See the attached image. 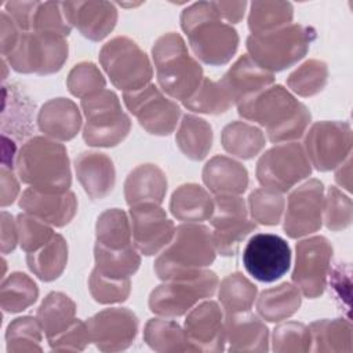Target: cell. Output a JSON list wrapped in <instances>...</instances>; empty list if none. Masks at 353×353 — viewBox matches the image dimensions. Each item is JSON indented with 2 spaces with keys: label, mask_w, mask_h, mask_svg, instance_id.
<instances>
[{
  "label": "cell",
  "mask_w": 353,
  "mask_h": 353,
  "mask_svg": "<svg viewBox=\"0 0 353 353\" xmlns=\"http://www.w3.org/2000/svg\"><path fill=\"white\" fill-rule=\"evenodd\" d=\"M236 106L244 120L265 127L266 137L272 143L299 139L312 120L307 106L280 84L269 85Z\"/></svg>",
  "instance_id": "obj_1"
},
{
  "label": "cell",
  "mask_w": 353,
  "mask_h": 353,
  "mask_svg": "<svg viewBox=\"0 0 353 353\" xmlns=\"http://www.w3.org/2000/svg\"><path fill=\"white\" fill-rule=\"evenodd\" d=\"M181 28L194 57L205 65H226L239 48L237 30L216 14L211 1L188 6L181 12Z\"/></svg>",
  "instance_id": "obj_2"
},
{
  "label": "cell",
  "mask_w": 353,
  "mask_h": 353,
  "mask_svg": "<svg viewBox=\"0 0 353 353\" xmlns=\"http://www.w3.org/2000/svg\"><path fill=\"white\" fill-rule=\"evenodd\" d=\"M19 179L44 193H63L72 185V171L65 145L48 137L26 139L15 157Z\"/></svg>",
  "instance_id": "obj_3"
},
{
  "label": "cell",
  "mask_w": 353,
  "mask_h": 353,
  "mask_svg": "<svg viewBox=\"0 0 353 353\" xmlns=\"http://www.w3.org/2000/svg\"><path fill=\"white\" fill-rule=\"evenodd\" d=\"M216 256L210 229L200 223H181L171 243L154 259V272L163 281L183 279L210 266Z\"/></svg>",
  "instance_id": "obj_4"
},
{
  "label": "cell",
  "mask_w": 353,
  "mask_h": 353,
  "mask_svg": "<svg viewBox=\"0 0 353 353\" xmlns=\"http://www.w3.org/2000/svg\"><path fill=\"white\" fill-rule=\"evenodd\" d=\"M159 88L172 99L185 101L203 80L201 65L189 54L185 40L175 32L161 34L152 47Z\"/></svg>",
  "instance_id": "obj_5"
},
{
  "label": "cell",
  "mask_w": 353,
  "mask_h": 353,
  "mask_svg": "<svg viewBox=\"0 0 353 353\" xmlns=\"http://www.w3.org/2000/svg\"><path fill=\"white\" fill-rule=\"evenodd\" d=\"M317 33L303 23H290L280 29L250 34L245 46L250 58L270 73L298 63L309 51Z\"/></svg>",
  "instance_id": "obj_6"
},
{
  "label": "cell",
  "mask_w": 353,
  "mask_h": 353,
  "mask_svg": "<svg viewBox=\"0 0 353 353\" xmlns=\"http://www.w3.org/2000/svg\"><path fill=\"white\" fill-rule=\"evenodd\" d=\"M85 117L83 139L88 146L113 148L121 143L131 130L130 117L121 110L119 97L110 90H101L80 102Z\"/></svg>",
  "instance_id": "obj_7"
},
{
  "label": "cell",
  "mask_w": 353,
  "mask_h": 353,
  "mask_svg": "<svg viewBox=\"0 0 353 353\" xmlns=\"http://www.w3.org/2000/svg\"><path fill=\"white\" fill-rule=\"evenodd\" d=\"M99 63L112 84L124 92L150 84L153 68L146 52L130 37L116 36L99 51Z\"/></svg>",
  "instance_id": "obj_8"
},
{
  "label": "cell",
  "mask_w": 353,
  "mask_h": 353,
  "mask_svg": "<svg viewBox=\"0 0 353 353\" xmlns=\"http://www.w3.org/2000/svg\"><path fill=\"white\" fill-rule=\"evenodd\" d=\"M66 36L54 32H22L14 50L4 57L18 73L52 74L62 69L68 59Z\"/></svg>",
  "instance_id": "obj_9"
},
{
  "label": "cell",
  "mask_w": 353,
  "mask_h": 353,
  "mask_svg": "<svg viewBox=\"0 0 353 353\" xmlns=\"http://www.w3.org/2000/svg\"><path fill=\"white\" fill-rule=\"evenodd\" d=\"M218 284L216 273L203 269L193 276L168 280L157 285L149 295L148 306L152 313L160 317H181L201 299L211 298Z\"/></svg>",
  "instance_id": "obj_10"
},
{
  "label": "cell",
  "mask_w": 353,
  "mask_h": 353,
  "mask_svg": "<svg viewBox=\"0 0 353 353\" xmlns=\"http://www.w3.org/2000/svg\"><path fill=\"white\" fill-rule=\"evenodd\" d=\"M310 174L312 164L303 146L298 142L274 145L259 157L255 170L262 188L280 193L291 190L301 181L309 178Z\"/></svg>",
  "instance_id": "obj_11"
},
{
  "label": "cell",
  "mask_w": 353,
  "mask_h": 353,
  "mask_svg": "<svg viewBox=\"0 0 353 353\" xmlns=\"http://www.w3.org/2000/svg\"><path fill=\"white\" fill-rule=\"evenodd\" d=\"M332 254V244L324 236H313L296 243L291 279L303 296L314 299L324 292Z\"/></svg>",
  "instance_id": "obj_12"
},
{
  "label": "cell",
  "mask_w": 353,
  "mask_h": 353,
  "mask_svg": "<svg viewBox=\"0 0 353 353\" xmlns=\"http://www.w3.org/2000/svg\"><path fill=\"white\" fill-rule=\"evenodd\" d=\"M123 102L139 125L152 135H170L181 117L179 105L152 83L141 90L123 92Z\"/></svg>",
  "instance_id": "obj_13"
},
{
  "label": "cell",
  "mask_w": 353,
  "mask_h": 353,
  "mask_svg": "<svg viewBox=\"0 0 353 353\" xmlns=\"http://www.w3.org/2000/svg\"><path fill=\"white\" fill-rule=\"evenodd\" d=\"M352 128L347 121H317L306 131L303 149L320 172L335 170L352 154Z\"/></svg>",
  "instance_id": "obj_14"
},
{
  "label": "cell",
  "mask_w": 353,
  "mask_h": 353,
  "mask_svg": "<svg viewBox=\"0 0 353 353\" xmlns=\"http://www.w3.org/2000/svg\"><path fill=\"white\" fill-rule=\"evenodd\" d=\"M241 261L250 276L262 283H273L290 270L291 248L277 234L256 233L247 241Z\"/></svg>",
  "instance_id": "obj_15"
},
{
  "label": "cell",
  "mask_w": 353,
  "mask_h": 353,
  "mask_svg": "<svg viewBox=\"0 0 353 353\" xmlns=\"http://www.w3.org/2000/svg\"><path fill=\"white\" fill-rule=\"evenodd\" d=\"M324 185L309 179L295 188L287 200L283 229L290 239H299L320 230L323 225Z\"/></svg>",
  "instance_id": "obj_16"
},
{
  "label": "cell",
  "mask_w": 353,
  "mask_h": 353,
  "mask_svg": "<svg viewBox=\"0 0 353 353\" xmlns=\"http://www.w3.org/2000/svg\"><path fill=\"white\" fill-rule=\"evenodd\" d=\"M132 244L145 256L161 252L175 234V225L167 212L156 203H142L130 207Z\"/></svg>",
  "instance_id": "obj_17"
},
{
  "label": "cell",
  "mask_w": 353,
  "mask_h": 353,
  "mask_svg": "<svg viewBox=\"0 0 353 353\" xmlns=\"http://www.w3.org/2000/svg\"><path fill=\"white\" fill-rule=\"evenodd\" d=\"M91 342L101 352H120L132 345L137 338L139 321L127 307H108L87 321Z\"/></svg>",
  "instance_id": "obj_18"
},
{
  "label": "cell",
  "mask_w": 353,
  "mask_h": 353,
  "mask_svg": "<svg viewBox=\"0 0 353 353\" xmlns=\"http://www.w3.org/2000/svg\"><path fill=\"white\" fill-rule=\"evenodd\" d=\"M183 331L192 352H223L225 317L215 301H204L188 312Z\"/></svg>",
  "instance_id": "obj_19"
},
{
  "label": "cell",
  "mask_w": 353,
  "mask_h": 353,
  "mask_svg": "<svg viewBox=\"0 0 353 353\" xmlns=\"http://www.w3.org/2000/svg\"><path fill=\"white\" fill-rule=\"evenodd\" d=\"M62 11L68 23L92 41L103 40L117 22V10L110 1H65Z\"/></svg>",
  "instance_id": "obj_20"
},
{
  "label": "cell",
  "mask_w": 353,
  "mask_h": 353,
  "mask_svg": "<svg viewBox=\"0 0 353 353\" xmlns=\"http://www.w3.org/2000/svg\"><path fill=\"white\" fill-rule=\"evenodd\" d=\"M19 207L51 226L63 228L77 212V199L73 192L44 193L28 188L19 197Z\"/></svg>",
  "instance_id": "obj_21"
},
{
  "label": "cell",
  "mask_w": 353,
  "mask_h": 353,
  "mask_svg": "<svg viewBox=\"0 0 353 353\" xmlns=\"http://www.w3.org/2000/svg\"><path fill=\"white\" fill-rule=\"evenodd\" d=\"M77 181L91 200L105 199L116 183L112 159L101 152H83L74 160Z\"/></svg>",
  "instance_id": "obj_22"
},
{
  "label": "cell",
  "mask_w": 353,
  "mask_h": 353,
  "mask_svg": "<svg viewBox=\"0 0 353 353\" xmlns=\"http://www.w3.org/2000/svg\"><path fill=\"white\" fill-rule=\"evenodd\" d=\"M83 124L77 105L68 98L47 101L37 113V127L51 139L66 142L73 139Z\"/></svg>",
  "instance_id": "obj_23"
},
{
  "label": "cell",
  "mask_w": 353,
  "mask_h": 353,
  "mask_svg": "<svg viewBox=\"0 0 353 353\" xmlns=\"http://www.w3.org/2000/svg\"><path fill=\"white\" fill-rule=\"evenodd\" d=\"M34 103L17 84L3 85L1 135H7L15 142L26 141L34 128Z\"/></svg>",
  "instance_id": "obj_24"
},
{
  "label": "cell",
  "mask_w": 353,
  "mask_h": 353,
  "mask_svg": "<svg viewBox=\"0 0 353 353\" xmlns=\"http://www.w3.org/2000/svg\"><path fill=\"white\" fill-rule=\"evenodd\" d=\"M234 105L274 83V74L255 63L248 54L241 55L219 80Z\"/></svg>",
  "instance_id": "obj_25"
},
{
  "label": "cell",
  "mask_w": 353,
  "mask_h": 353,
  "mask_svg": "<svg viewBox=\"0 0 353 353\" xmlns=\"http://www.w3.org/2000/svg\"><path fill=\"white\" fill-rule=\"evenodd\" d=\"M226 342L229 352H268L269 330L254 313H230L225 317Z\"/></svg>",
  "instance_id": "obj_26"
},
{
  "label": "cell",
  "mask_w": 353,
  "mask_h": 353,
  "mask_svg": "<svg viewBox=\"0 0 353 353\" xmlns=\"http://www.w3.org/2000/svg\"><path fill=\"white\" fill-rule=\"evenodd\" d=\"M167 176L156 164H141L125 178L124 199L131 207L142 203L161 204L167 193Z\"/></svg>",
  "instance_id": "obj_27"
},
{
  "label": "cell",
  "mask_w": 353,
  "mask_h": 353,
  "mask_svg": "<svg viewBox=\"0 0 353 353\" xmlns=\"http://www.w3.org/2000/svg\"><path fill=\"white\" fill-rule=\"evenodd\" d=\"M203 182L214 194H243L248 188L247 168L228 157L214 156L203 168Z\"/></svg>",
  "instance_id": "obj_28"
},
{
  "label": "cell",
  "mask_w": 353,
  "mask_h": 353,
  "mask_svg": "<svg viewBox=\"0 0 353 353\" xmlns=\"http://www.w3.org/2000/svg\"><path fill=\"white\" fill-rule=\"evenodd\" d=\"M174 218L186 223L208 221L214 211V199L197 183H183L176 188L170 200Z\"/></svg>",
  "instance_id": "obj_29"
},
{
  "label": "cell",
  "mask_w": 353,
  "mask_h": 353,
  "mask_svg": "<svg viewBox=\"0 0 353 353\" xmlns=\"http://www.w3.org/2000/svg\"><path fill=\"white\" fill-rule=\"evenodd\" d=\"M302 303V294L292 283H281L263 290L256 299L259 317L269 323H280L294 316Z\"/></svg>",
  "instance_id": "obj_30"
},
{
  "label": "cell",
  "mask_w": 353,
  "mask_h": 353,
  "mask_svg": "<svg viewBox=\"0 0 353 353\" xmlns=\"http://www.w3.org/2000/svg\"><path fill=\"white\" fill-rule=\"evenodd\" d=\"M212 128L210 123L194 114H183L175 134L179 150L190 160L200 161L212 148Z\"/></svg>",
  "instance_id": "obj_31"
},
{
  "label": "cell",
  "mask_w": 353,
  "mask_h": 353,
  "mask_svg": "<svg viewBox=\"0 0 353 353\" xmlns=\"http://www.w3.org/2000/svg\"><path fill=\"white\" fill-rule=\"evenodd\" d=\"M36 319L48 341L63 332L76 320V303L66 294L52 291L40 303Z\"/></svg>",
  "instance_id": "obj_32"
},
{
  "label": "cell",
  "mask_w": 353,
  "mask_h": 353,
  "mask_svg": "<svg viewBox=\"0 0 353 353\" xmlns=\"http://www.w3.org/2000/svg\"><path fill=\"white\" fill-rule=\"evenodd\" d=\"M29 270L41 281H54L68 265V243L62 234L55 233L52 239L34 252L26 255Z\"/></svg>",
  "instance_id": "obj_33"
},
{
  "label": "cell",
  "mask_w": 353,
  "mask_h": 353,
  "mask_svg": "<svg viewBox=\"0 0 353 353\" xmlns=\"http://www.w3.org/2000/svg\"><path fill=\"white\" fill-rule=\"evenodd\" d=\"M221 142L229 154L243 160H251L265 148L266 137L262 130L254 124L232 121L223 127Z\"/></svg>",
  "instance_id": "obj_34"
},
{
  "label": "cell",
  "mask_w": 353,
  "mask_h": 353,
  "mask_svg": "<svg viewBox=\"0 0 353 353\" xmlns=\"http://www.w3.org/2000/svg\"><path fill=\"white\" fill-rule=\"evenodd\" d=\"M143 341L159 353L192 352L183 328L168 317L149 319L143 328Z\"/></svg>",
  "instance_id": "obj_35"
},
{
  "label": "cell",
  "mask_w": 353,
  "mask_h": 353,
  "mask_svg": "<svg viewBox=\"0 0 353 353\" xmlns=\"http://www.w3.org/2000/svg\"><path fill=\"white\" fill-rule=\"evenodd\" d=\"M313 352H352V324L345 319H323L309 325Z\"/></svg>",
  "instance_id": "obj_36"
},
{
  "label": "cell",
  "mask_w": 353,
  "mask_h": 353,
  "mask_svg": "<svg viewBox=\"0 0 353 353\" xmlns=\"http://www.w3.org/2000/svg\"><path fill=\"white\" fill-rule=\"evenodd\" d=\"M94 261L101 274L112 279H130L141 265V255L132 245L113 250L99 243L94 245Z\"/></svg>",
  "instance_id": "obj_37"
},
{
  "label": "cell",
  "mask_w": 353,
  "mask_h": 353,
  "mask_svg": "<svg viewBox=\"0 0 353 353\" xmlns=\"http://www.w3.org/2000/svg\"><path fill=\"white\" fill-rule=\"evenodd\" d=\"M39 298L34 280L22 272H12L3 279L0 287V306L6 313H19L32 306Z\"/></svg>",
  "instance_id": "obj_38"
},
{
  "label": "cell",
  "mask_w": 353,
  "mask_h": 353,
  "mask_svg": "<svg viewBox=\"0 0 353 353\" xmlns=\"http://www.w3.org/2000/svg\"><path fill=\"white\" fill-rule=\"evenodd\" d=\"M258 288L243 273L228 274L218 284V299L226 314L248 312L256 298Z\"/></svg>",
  "instance_id": "obj_39"
},
{
  "label": "cell",
  "mask_w": 353,
  "mask_h": 353,
  "mask_svg": "<svg viewBox=\"0 0 353 353\" xmlns=\"http://www.w3.org/2000/svg\"><path fill=\"white\" fill-rule=\"evenodd\" d=\"M294 7L288 1H252L250 4L248 29L251 34L266 33L291 23Z\"/></svg>",
  "instance_id": "obj_40"
},
{
  "label": "cell",
  "mask_w": 353,
  "mask_h": 353,
  "mask_svg": "<svg viewBox=\"0 0 353 353\" xmlns=\"http://www.w3.org/2000/svg\"><path fill=\"white\" fill-rule=\"evenodd\" d=\"M97 243L119 250L132 245L131 221L125 211L120 208H109L99 214L95 223Z\"/></svg>",
  "instance_id": "obj_41"
},
{
  "label": "cell",
  "mask_w": 353,
  "mask_h": 353,
  "mask_svg": "<svg viewBox=\"0 0 353 353\" xmlns=\"http://www.w3.org/2000/svg\"><path fill=\"white\" fill-rule=\"evenodd\" d=\"M182 103L188 110L204 114H221L234 105L222 83L210 77H203L196 91Z\"/></svg>",
  "instance_id": "obj_42"
},
{
  "label": "cell",
  "mask_w": 353,
  "mask_h": 353,
  "mask_svg": "<svg viewBox=\"0 0 353 353\" xmlns=\"http://www.w3.org/2000/svg\"><path fill=\"white\" fill-rule=\"evenodd\" d=\"M43 330L36 317L23 316L14 319L6 331V345L8 353L41 352Z\"/></svg>",
  "instance_id": "obj_43"
},
{
  "label": "cell",
  "mask_w": 353,
  "mask_h": 353,
  "mask_svg": "<svg viewBox=\"0 0 353 353\" xmlns=\"http://www.w3.org/2000/svg\"><path fill=\"white\" fill-rule=\"evenodd\" d=\"M328 81V66L320 59H307L287 77L288 88L303 98L323 91Z\"/></svg>",
  "instance_id": "obj_44"
},
{
  "label": "cell",
  "mask_w": 353,
  "mask_h": 353,
  "mask_svg": "<svg viewBox=\"0 0 353 353\" xmlns=\"http://www.w3.org/2000/svg\"><path fill=\"white\" fill-rule=\"evenodd\" d=\"M247 205L251 219L255 223L274 226L281 222L283 212L285 210V200L280 192L268 188H258L250 193Z\"/></svg>",
  "instance_id": "obj_45"
},
{
  "label": "cell",
  "mask_w": 353,
  "mask_h": 353,
  "mask_svg": "<svg viewBox=\"0 0 353 353\" xmlns=\"http://www.w3.org/2000/svg\"><path fill=\"white\" fill-rule=\"evenodd\" d=\"M312 349V335L307 325L298 321H287L274 327L272 334V350L277 353H303Z\"/></svg>",
  "instance_id": "obj_46"
},
{
  "label": "cell",
  "mask_w": 353,
  "mask_h": 353,
  "mask_svg": "<svg viewBox=\"0 0 353 353\" xmlns=\"http://www.w3.org/2000/svg\"><path fill=\"white\" fill-rule=\"evenodd\" d=\"M353 216L352 200L336 186H330L323 201V222L327 229L339 232L350 226Z\"/></svg>",
  "instance_id": "obj_47"
},
{
  "label": "cell",
  "mask_w": 353,
  "mask_h": 353,
  "mask_svg": "<svg viewBox=\"0 0 353 353\" xmlns=\"http://www.w3.org/2000/svg\"><path fill=\"white\" fill-rule=\"evenodd\" d=\"M88 290L95 302L102 305L120 303L127 301L131 292L130 279H112L92 269L88 277Z\"/></svg>",
  "instance_id": "obj_48"
},
{
  "label": "cell",
  "mask_w": 353,
  "mask_h": 353,
  "mask_svg": "<svg viewBox=\"0 0 353 353\" xmlns=\"http://www.w3.org/2000/svg\"><path fill=\"white\" fill-rule=\"evenodd\" d=\"M214 211L208 219L214 229H226L248 219L244 199L239 194H215Z\"/></svg>",
  "instance_id": "obj_49"
},
{
  "label": "cell",
  "mask_w": 353,
  "mask_h": 353,
  "mask_svg": "<svg viewBox=\"0 0 353 353\" xmlns=\"http://www.w3.org/2000/svg\"><path fill=\"white\" fill-rule=\"evenodd\" d=\"M66 85L73 97L83 99L90 94L103 90L106 80L95 63L80 62L70 69L66 79Z\"/></svg>",
  "instance_id": "obj_50"
},
{
  "label": "cell",
  "mask_w": 353,
  "mask_h": 353,
  "mask_svg": "<svg viewBox=\"0 0 353 353\" xmlns=\"http://www.w3.org/2000/svg\"><path fill=\"white\" fill-rule=\"evenodd\" d=\"M18 244L26 252H34L46 245L55 234L51 225L26 212L17 216Z\"/></svg>",
  "instance_id": "obj_51"
},
{
  "label": "cell",
  "mask_w": 353,
  "mask_h": 353,
  "mask_svg": "<svg viewBox=\"0 0 353 353\" xmlns=\"http://www.w3.org/2000/svg\"><path fill=\"white\" fill-rule=\"evenodd\" d=\"M30 30L34 32H54L62 36H69L72 26L68 23L63 11L62 3L55 1H37L33 17Z\"/></svg>",
  "instance_id": "obj_52"
},
{
  "label": "cell",
  "mask_w": 353,
  "mask_h": 353,
  "mask_svg": "<svg viewBox=\"0 0 353 353\" xmlns=\"http://www.w3.org/2000/svg\"><path fill=\"white\" fill-rule=\"evenodd\" d=\"M256 230V223L252 219H247L239 225L226 229H214L212 243L216 254L222 256H233L237 254L240 244Z\"/></svg>",
  "instance_id": "obj_53"
},
{
  "label": "cell",
  "mask_w": 353,
  "mask_h": 353,
  "mask_svg": "<svg viewBox=\"0 0 353 353\" xmlns=\"http://www.w3.org/2000/svg\"><path fill=\"white\" fill-rule=\"evenodd\" d=\"M91 342L87 323L76 319L69 328L48 339L50 347L55 352H81Z\"/></svg>",
  "instance_id": "obj_54"
},
{
  "label": "cell",
  "mask_w": 353,
  "mask_h": 353,
  "mask_svg": "<svg viewBox=\"0 0 353 353\" xmlns=\"http://www.w3.org/2000/svg\"><path fill=\"white\" fill-rule=\"evenodd\" d=\"M22 30L14 22V19L6 12L0 14V52L1 57H7L17 46Z\"/></svg>",
  "instance_id": "obj_55"
},
{
  "label": "cell",
  "mask_w": 353,
  "mask_h": 353,
  "mask_svg": "<svg viewBox=\"0 0 353 353\" xmlns=\"http://www.w3.org/2000/svg\"><path fill=\"white\" fill-rule=\"evenodd\" d=\"M37 1H8L6 3V12L14 19L22 32H30L32 17Z\"/></svg>",
  "instance_id": "obj_56"
},
{
  "label": "cell",
  "mask_w": 353,
  "mask_h": 353,
  "mask_svg": "<svg viewBox=\"0 0 353 353\" xmlns=\"http://www.w3.org/2000/svg\"><path fill=\"white\" fill-rule=\"evenodd\" d=\"M18 244L17 219L7 211H1V254L7 255L15 250Z\"/></svg>",
  "instance_id": "obj_57"
},
{
  "label": "cell",
  "mask_w": 353,
  "mask_h": 353,
  "mask_svg": "<svg viewBox=\"0 0 353 353\" xmlns=\"http://www.w3.org/2000/svg\"><path fill=\"white\" fill-rule=\"evenodd\" d=\"M216 14L229 25L239 23L248 6L247 1H211Z\"/></svg>",
  "instance_id": "obj_58"
},
{
  "label": "cell",
  "mask_w": 353,
  "mask_h": 353,
  "mask_svg": "<svg viewBox=\"0 0 353 353\" xmlns=\"http://www.w3.org/2000/svg\"><path fill=\"white\" fill-rule=\"evenodd\" d=\"M0 179H1V197L0 204L1 207H7L15 201L19 193V183L15 178V174L11 168L1 167L0 170Z\"/></svg>",
  "instance_id": "obj_59"
},
{
  "label": "cell",
  "mask_w": 353,
  "mask_h": 353,
  "mask_svg": "<svg viewBox=\"0 0 353 353\" xmlns=\"http://www.w3.org/2000/svg\"><path fill=\"white\" fill-rule=\"evenodd\" d=\"M335 181L345 190H352V156L349 154L336 168H335Z\"/></svg>",
  "instance_id": "obj_60"
}]
</instances>
